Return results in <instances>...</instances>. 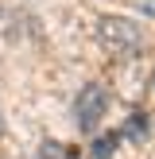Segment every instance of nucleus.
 Segmentation results:
<instances>
[{
    "label": "nucleus",
    "instance_id": "1",
    "mask_svg": "<svg viewBox=\"0 0 155 159\" xmlns=\"http://www.w3.org/2000/svg\"><path fill=\"white\" fill-rule=\"evenodd\" d=\"M97 43L108 54H116V58H128V54L140 51L144 31H140V23L124 20V16H101L97 20Z\"/></svg>",
    "mask_w": 155,
    "mask_h": 159
},
{
    "label": "nucleus",
    "instance_id": "2",
    "mask_svg": "<svg viewBox=\"0 0 155 159\" xmlns=\"http://www.w3.org/2000/svg\"><path fill=\"white\" fill-rule=\"evenodd\" d=\"M105 113H108V89L97 85V82H89L82 93H78V101H74V124H78V132H97L101 120H105Z\"/></svg>",
    "mask_w": 155,
    "mask_h": 159
},
{
    "label": "nucleus",
    "instance_id": "3",
    "mask_svg": "<svg viewBox=\"0 0 155 159\" xmlns=\"http://www.w3.org/2000/svg\"><path fill=\"white\" fill-rule=\"evenodd\" d=\"M116 144H120V132H113V136H101L97 144H93V159H108L116 152Z\"/></svg>",
    "mask_w": 155,
    "mask_h": 159
},
{
    "label": "nucleus",
    "instance_id": "4",
    "mask_svg": "<svg viewBox=\"0 0 155 159\" xmlns=\"http://www.w3.org/2000/svg\"><path fill=\"white\" fill-rule=\"evenodd\" d=\"M120 136H132V140L147 136V120H144V113H132V120L124 124V132H120Z\"/></svg>",
    "mask_w": 155,
    "mask_h": 159
},
{
    "label": "nucleus",
    "instance_id": "5",
    "mask_svg": "<svg viewBox=\"0 0 155 159\" xmlns=\"http://www.w3.org/2000/svg\"><path fill=\"white\" fill-rule=\"evenodd\" d=\"M43 159H78V155L66 152L62 144H54V140H46V144H43Z\"/></svg>",
    "mask_w": 155,
    "mask_h": 159
},
{
    "label": "nucleus",
    "instance_id": "6",
    "mask_svg": "<svg viewBox=\"0 0 155 159\" xmlns=\"http://www.w3.org/2000/svg\"><path fill=\"white\" fill-rule=\"evenodd\" d=\"M132 4H136L144 16H155V0H132Z\"/></svg>",
    "mask_w": 155,
    "mask_h": 159
},
{
    "label": "nucleus",
    "instance_id": "7",
    "mask_svg": "<svg viewBox=\"0 0 155 159\" xmlns=\"http://www.w3.org/2000/svg\"><path fill=\"white\" fill-rule=\"evenodd\" d=\"M0 136H4V120H0Z\"/></svg>",
    "mask_w": 155,
    "mask_h": 159
}]
</instances>
